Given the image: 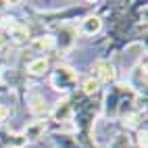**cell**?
Here are the masks:
<instances>
[{
    "mask_svg": "<svg viewBox=\"0 0 148 148\" xmlns=\"http://www.w3.org/2000/svg\"><path fill=\"white\" fill-rule=\"evenodd\" d=\"M50 84L58 92H71L77 86V73L69 65H58L50 75Z\"/></svg>",
    "mask_w": 148,
    "mask_h": 148,
    "instance_id": "obj_1",
    "label": "cell"
},
{
    "mask_svg": "<svg viewBox=\"0 0 148 148\" xmlns=\"http://www.w3.org/2000/svg\"><path fill=\"white\" fill-rule=\"evenodd\" d=\"M92 77L98 84H111V82H115V67L108 61L100 58V61H96L92 65Z\"/></svg>",
    "mask_w": 148,
    "mask_h": 148,
    "instance_id": "obj_2",
    "label": "cell"
},
{
    "mask_svg": "<svg viewBox=\"0 0 148 148\" xmlns=\"http://www.w3.org/2000/svg\"><path fill=\"white\" fill-rule=\"evenodd\" d=\"M6 32H8V38H11L13 42H17V44H23V42L29 40V27L19 23V21H11L6 25Z\"/></svg>",
    "mask_w": 148,
    "mask_h": 148,
    "instance_id": "obj_3",
    "label": "cell"
},
{
    "mask_svg": "<svg viewBox=\"0 0 148 148\" xmlns=\"http://www.w3.org/2000/svg\"><path fill=\"white\" fill-rule=\"evenodd\" d=\"M100 29H102V19L96 17V15H90L79 23V29H77V32L82 36H96Z\"/></svg>",
    "mask_w": 148,
    "mask_h": 148,
    "instance_id": "obj_4",
    "label": "cell"
},
{
    "mask_svg": "<svg viewBox=\"0 0 148 148\" xmlns=\"http://www.w3.org/2000/svg\"><path fill=\"white\" fill-rule=\"evenodd\" d=\"M29 46H32V50L48 52V50H52V48H56V40L52 36H40V38H34V40L29 42Z\"/></svg>",
    "mask_w": 148,
    "mask_h": 148,
    "instance_id": "obj_5",
    "label": "cell"
},
{
    "mask_svg": "<svg viewBox=\"0 0 148 148\" xmlns=\"http://www.w3.org/2000/svg\"><path fill=\"white\" fill-rule=\"evenodd\" d=\"M48 67H50L48 58L46 56H40V58H34V61L27 65V73L29 75H44L48 71Z\"/></svg>",
    "mask_w": 148,
    "mask_h": 148,
    "instance_id": "obj_6",
    "label": "cell"
},
{
    "mask_svg": "<svg viewBox=\"0 0 148 148\" xmlns=\"http://www.w3.org/2000/svg\"><path fill=\"white\" fill-rule=\"evenodd\" d=\"M0 142H4L8 146H13V148H19V146L27 144L23 134H13V132H0Z\"/></svg>",
    "mask_w": 148,
    "mask_h": 148,
    "instance_id": "obj_7",
    "label": "cell"
},
{
    "mask_svg": "<svg viewBox=\"0 0 148 148\" xmlns=\"http://www.w3.org/2000/svg\"><path fill=\"white\" fill-rule=\"evenodd\" d=\"M44 130H46L44 121H36V123H32V125L23 132V138H25V140H40L42 134H44Z\"/></svg>",
    "mask_w": 148,
    "mask_h": 148,
    "instance_id": "obj_8",
    "label": "cell"
},
{
    "mask_svg": "<svg viewBox=\"0 0 148 148\" xmlns=\"http://www.w3.org/2000/svg\"><path fill=\"white\" fill-rule=\"evenodd\" d=\"M52 117H54V121H69V117H71V104H69L67 100H63V102H58V106L54 108V113H52Z\"/></svg>",
    "mask_w": 148,
    "mask_h": 148,
    "instance_id": "obj_9",
    "label": "cell"
},
{
    "mask_svg": "<svg viewBox=\"0 0 148 148\" xmlns=\"http://www.w3.org/2000/svg\"><path fill=\"white\" fill-rule=\"evenodd\" d=\"M29 111H32L36 117H40V115H46V113H48L46 100H44L42 96H32V100H29Z\"/></svg>",
    "mask_w": 148,
    "mask_h": 148,
    "instance_id": "obj_10",
    "label": "cell"
},
{
    "mask_svg": "<svg viewBox=\"0 0 148 148\" xmlns=\"http://www.w3.org/2000/svg\"><path fill=\"white\" fill-rule=\"evenodd\" d=\"M58 36H61V46H63V48H71L73 42H75L77 29H73V27H61Z\"/></svg>",
    "mask_w": 148,
    "mask_h": 148,
    "instance_id": "obj_11",
    "label": "cell"
},
{
    "mask_svg": "<svg viewBox=\"0 0 148 148\" xmlns=\"http://www.w3.org/2000/svg\"><path fill=\"white\" fill-rule=\"evenodd\" d=\"M98 90H100V84H98L92 75H88V77H84V79H82V92H84L86 96H94Z\"/></svg>",
    "mask_w": 148,
    "mask_h": 148,
    "instance_id": "obj_12",
    "label": "cell"
},
{
    "mask_svg": "<svg viewBox=\"0 0 148 148\" xmlns=\"http://www.w3.org/2000/svg\"><path fill=\"white\" fill-rule=\"evenodd\" d=\"M134 75L138 77V84L134 86L136 90H142V88H146V63H140L136 69H134Z\"/></svg>",
    "mask_w": 148,
    "mask_h": 148,
    "instance_id": "obj_13",
    "label": "cell"
},
{
    "mask_svg": "<svg viewBox=\"0 0 148 148\" xmlns=\"http://www.w3.org/2000/svg\"><path fill=\"white\" fill-rule=\"evenodd\" d=\"M11 115V111H8V106H4V104H0V125H2L4 121H6V117Z\"/></svg>",
    "mask_w": 148,
    "mask_h": 148,
    "instance_id": "obj_14",
    "label": "cell"
},
{
    "mask_svg": "<svg viewBox=\"0 0 148 148\" xmlns=\"http://www.w3.org/2000/svg\"><path fill=\"white\" fill-rule=\"evenodd\" d=\"M140 146H142V148H146V132H144V134H140Z\"/></svg>",
    "mask_w": 148,
    "mask_h": 148,
    "instance_id": "obj_15",
    "label": "cell"
},
{
    "mask_svg": "<svg viewBox=\"0 0 148 148\" xmlns=\"http://www.w3.org/2000/svg\"><path fill=\"white\" fill-rule=\"evenodd\" d=\"M8 6V2H0V8H6Z\"/></svg>",
    "mask_w": 148,
    "mask_h": 148,
    "instance_id": "obj_16",
    "label": "cell"
}]
</instances>
